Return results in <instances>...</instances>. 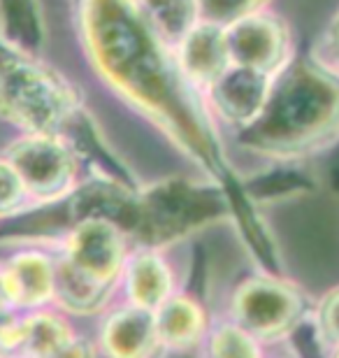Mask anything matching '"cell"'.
I'll return each mask as SVG.
<instances>
[{"label":"cell","mask_w":339,"mask_h":358,"mask_svg":"<svg viewBox=\"0 0 339 358\" xmlns=\"http://www.w3.org/2000/svg\"><path fill=\"white\" fill-rule=\"evenodd\" d=\"M0 358H3V356H0Z\"/></svg>","instance_id":"cell-25"},{"label":"cell","mask_w":339,"mask_h":358,"mask_svg":"<svg viewBox=\"0 0 339 358\" xmlns=\"http://www.w3.org/2000/svg\"><path fill=\"white\" fill-rule=\"evenodd\" d=\"M79 335L72 317L56 307L21 312L17 358H63Z\"/></svg>","instance_id":"cell-13"},{"label":"cell","mask_w":339,"mask_h":358,"mask_svg":"<svg viewBox=\"0 0 339 358\" xmlns=\"http://www.w3.org/2000/svg\"><path fill=\"white\" fill-rule=\"evenodd\" d=\"M119 286L103 284L86 272L72 268L68 261L56 256V300L54 307L72 319L100 317L110 310Z\"/></svg>","instance_id":"cell-14"},{"label":"cell","mask_w":339,"mask_h":358,"mask_svg":"<svg viewBox=\"0 0 339 358\" xmlns=\"http://www.w3.org/2000/svg\"><path fill=\"white\" fill-rule=\"evenodd\" d=\"M216 114L233 126L247 128L261 117L270 98L272 82L268 73L244 66H230L212 87H209Z\"/></svg>","instance_id":"cell-9"},{"label":"cell","mask_w":339,"mask_h":358,"mask_svg":"<svg viewBox=\"0 0 339 358\" xmlns=\"http://www.w3.org/2000/svg\"><path fill=\"white\" fill-rule=\"evenodd\" d=\"M212 324L214 321L209 319V310L203 300L184 291H177L156 310L163 352L170 354H198Z\"/></svg>","instance_id":"cell-11"},{"label":"cell","mask_w":339,"mask_h":358,"mask_svg":"<svg viewBox=\"0 0 339 358\" xmlns=\"http://www.w3.org/2000/svg\"><path fill=\"white\" fill-rule=\"evenodd\" d=\"M28 205H31V196L24 182L12 163L3 156L0 159V219L17 217Z\"/></svg>","instance_id":"cell-18"},{"label":"cell","mask_w":339,"mask_h":358,"mask_svg":"<svg viewBox=\"0 0 339 358\" xmlns=\"http://www.w3.org/2000/svg\"><path fill=\"white\" fill-rule=\"evenodd\" d=\"M339 135V77L298 63L272 84L270 98L242 145L272 159L314 154Z\"/></svg>","instance_id":"cell-2"},{"label":"cell","mask_w":339,"mask_h":358,"mask_svg":"<svg viewBox=\"0 0 339 358\" xmlns=\"http://www.w3.org/2000/svg\"><path fill=\"white\" fill-rule=\"evenodd\" d=\"M19 312L54 307L56 300V256L42 249H21L5 261Z\"/></svg>","instance_id":"cell-12"},{"label":"cell","mask_w":339,"mask_h":358,"mask_svg":"<svg viewBox=\"0 0 339 358\" xmlns=\"http://www.w3.org/2000/svg\"><path fill=\"white\" fill-rule=\"evenodd\" d=\"M5 159L19 173L31 203H59L75 191L77 156L63 135L26 133L7 147Z\"/></svg>","instance_id":"cell-5"},{"label":"cell","mask_w":339,"mask_h":358,"mask_svg":"<svg viewBox=\"0 0 339 358\" xmlns=\"http://www.w3.org/2000/svg\"><path fill=\"white\" fill-rule=\"evenodd\" d=\"M86 35L103 75L128 100L149 114L179 149L216 179L226 161L189 77L170 59L165 42L133 0H86Z\"/></svg>","instance_id":"cell-1"},{"label":"cell","mask_w":339,"mask_h":358,"mask_svg":"<svg viewBox=\"0 0 339 358\" xmlns=\"http://www.w3.org/2000/svg\"><path fill=\"white\" fill-rule=\"evenodd\" d=\"M312 314L314 305L307 293L277 272L242 279L228 300V319L263 345L291 340Z\"/></svg>","instance_id":"cell-4"},{"label":"cell","mask_w":339,"mask_h":358,"mask_svg":"<svg viewBox=\"0 0 339 358\" xmlns=\"http://www.w3.org/2000/svg\"><path fill=\"white\" fill-rule=\"evenodd\" d=\"M223 31H226L228 54L233 66L254 68L268 75L277 73L284 66L288 35L277 19L249 14V17L226 26Z\"/></svg>","instance_id":"cell-8"},{"label":"cell","mask_w":339,"mask_h":358,"mask_svg":"<svg viewBox=\"0 0 339 358\" xmlns=\"http://www.w3.org/2000/svg\"><path fill=\"white\" fill-rule=\"evenodd\" d=\"M333 358H339V347H335V349H333Z\"/></svg>","instance_id":"cell-24"},{"label":"cell","mask_w":339,"mask_h":358,"mask_svg":"<svg viewBox=\"0 0 339 358\" xmlns=\"http://www.w3.org/2000/svg\"><path fill=\"white\" fill-rule=\"evenodd\" d=\"M131 252L128 233L119 224L105 217H84L63 238L61 259L98 282L121 286Z\"/></svg>","instance_id":"cell-6"},{"label":"cell","mask_w":339,"mask_h":358,"mask_svg":"<svg viewBox=\"0 0 339 358\" xmlns=\"http://www.w3.org/2000/svg\"><path fill=\"white\" fill-rule=\"evenodd\" d=\"M0 114L35 135H61L77 114L61 80L7 47H0Z\"/></svg>","instance_id":"cell-3"},{"label":"cell","mask_w":339,"mask_h":358,"mask_svg":"<svg viewBox=\"0 0 339 358\" xmlns=\"http://www.w3.org/2000/svg\"><path fill=\"white\" fill-rule=\"evenodd\" d=\"M179 66L189 82L212 84L230 68V54L223 26L216 24H198L191 28V33L182 40V56Z\"/></svg>","instance_id":"cell-15"},{"label":"cell","mask_w":339,"mask_h":358,"mask_svg":"<svg viewBox=\"0 0 339 358\" xmlns=\"http://www.w3.org/2000/svg\"><path fill=\"white\" fill-rule=\"evenodd\" d=\"M96 342L105 358H158L163 354L156 312L131 303L110 307L103 314Z\"/></svg>","instance_id":"cell-7"},{"label":"cell","mask_w":339,"mask_h":358,"mask_svg":"<svg viewBox=\"0 0 339 358\" xmlns=\"http://www.w3.org/2000/svg\"><path fill=\"white\" fill-rule=\"evenodd\" d=\"M263 0H198V10L209 24L230 26L249 14H256Z\"/></svg>","instance_id":"cell-19"},{"label":"cell","mask_w":339,"mask_h":358,"mask_svg":"<svg viewBox=\"0 0 339 358\" xmlns=\"http://www.w3.org/2000/svg\"><path fill=\"white\" fill-rule=\"evenodd\" d=\"M5 310H17V300H14L12 282H10V275H7L5 261H3L0 263V312H5Z\"/></svg>","instance_id":"cell-22"},{"label":"cell","mask_w":339,"mask_h":358,"mask_svg":"<svg viewBox=\"0 0 339 358\" xmlns=\"http://www.w3.org/2000/svg\"><path fill=\"white\" fill-rule=\"evenodd\" d=\"M140 12L163 42H182L200 10L198 0H140Z\"/></svg>","instance_id":"cell-16"},{"label":"cell","mask_w":339,"mask_h":358,"mask_svg":"<svg viewBox=\"0 0 339 358\" xmlns=\"http://www.w3.org/2000/svg\"><path fill=\"white\" fill-rule=\"evenodd\" d=\"M323 59L326 61H321V63H326L328 73L339 77V14L335 17L333 24H330L326 40H323Z\"/></svg>","instance_id":"cell-21"},{"label":"cell","mask_w":339,"mask_h":358,"mask_svg":"<svg viewBox=\"0 0 339 358\" xmlns=\"http://www.w3.org/2000/svg\"><path fill=\"white\" fill-rule=\"evenodd\" d=\"M198 358H265L263 342L230 319L216 321L209 328L203 347L198 349Z\"/></svg>","instance_id":"cell-17"},{"label":"cell","mask_w":339,"mask_h":358,"mask_svg":"<svg viewBox=\"0 0 339 358\" xmlns=\"http://www.w3.org/2000/svg\"><path fill=\"white\" fill-rule=\"evenodd\" d=\"M121 289L126 303L156 312L179 291L177 272L163 249L137 247L126 261Z\"/></svg>","instance_id":"cell-10"},{"label":"cell","mask_w":339,"mask_h":358,"mask_svg":"<svg viewBox=\"0 0 339 358\" xmlns=\"http://www.w3.org/2000/svg\"><path fill=\"white\" fill-rule=\"evenodd\" d=\"M158 358H198V354H170V352H163Z\"/></svg>","instance_id":"cell-23"},{"label":"cell","mask_w":339,"mask_h":358,"mask_svg":"<svg viewBox=\"0 0 339 358\" xmlns=\"http://www.w3.org/2000/svg\"><path fill=\"white\" fill-rule=\"evenodd\" d=\"M316 328H319L323 342L328 349L339 347V286L333 291H328L319 303L314 305L312 314Z\"/></svg>","instance_id":"cell-20"}]
</instances>
